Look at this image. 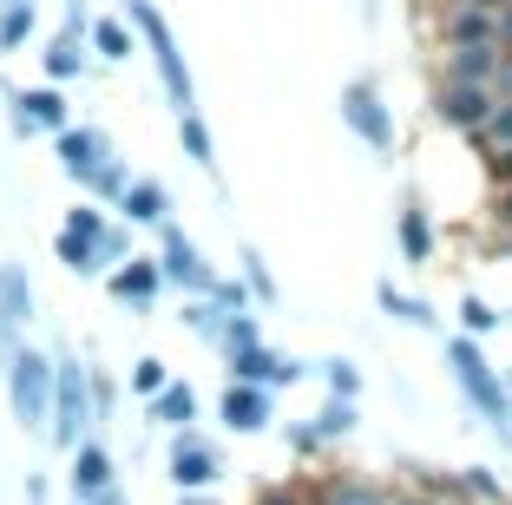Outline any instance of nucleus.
<instances>
[{"label": "nucleus", "mask_w": 512, "mask_h": 505, "mask_svg": "<svg viewBox=\"0 0 512 505\" xmlns=\"http://www.w3.org/2000/svg\"><path fill=\"white\" fill-rule=\"evenodd\" d=\"M447 368H453V381H460V394L473 401V414L486 420V427H512V394H506V381H499V368L486 361V348L473 342V335H447Z\"/></svg>", "instance_id": "f257e3e1"}, {"label": "nucleus", "mask_w": 512, "mask_h": 505, "mask_svg": "<svg viewBox=\"0 0 512 505\" xmlns=\"http://www.w3.org/2000/svg\"><path fill=\"white\" fill-rule=\"evenodd\" d=\"M125 14H132V33L145 40L158 79H165V99L178 105V112H197V79H191V66H184V53H178V33H171V20L158 14L151 0H125Z\"/></svg>", "instance_id": "f03ea898"}, {"label": "nucleus", "mask_w": 512, "mask_h": 505, "mask_svg": "<svg viewBox=\"0 0 512 505\" xmlns=\"http://www.w3.org/2000/svg\"><path fill=\"white\" fill-rule=\"evenodd\" d=\"M342 125L362 138L368 151H381V158H388L394 138H401V132H394V105L381 99L375 79H348V86H342Z\"/></svg>", "instance_id": "7ed1b4c3"}, {"label": "nucleus", "mask_w": 512, "mask_h": 505, "mask_svg": "<svg viewBox=\"0 0 512 505\" xmlns=\"http://www.w3.org/2000/svg\"><path fill=\"white\" fill-rule=\"evenodd\" d=\"M7 394H14V420L40 433L46 407H53V361L33 355V348H14L7 355Z\"/></svg>", "instance_id": "20e7f679"}, {"label": "nucleus", "mask_w": 512, "mask_h": 505, "mask_svg": "<svg viewBox=\"0 0 512 505\" xmlns=\"http://www.w3.org/2000/svg\"><path fill=\"white\" fill-rule=\"evenodd\" d=\"M53 446H79L92 427V394H86V368L79 361H53Z\"/></svg>", "instance_id": "39448f33"}, {"label": "nucleus", "mask_w": 512, "mask_h": 505, "mask_svg": "<svg viewBox=\"0 0 512 505\" xmlns=\"http://www.w3.org/2000/svg\"><path fill=\"white\" fill-rule=\"evenodd\" d=\"M158 243H165V250H158V276H165V283H178V289H191V296H211L217 269L204 263V250H197V243L184 237L171 217L158 223Z\"/></svg>", "instance_id": "423d86ee"}, {"label": "nucleus", "mask_w": 512, "mask_h": 505, "mask_svg": "<svg viewBox=\"0 0 512 505\" xmlns=\"http://www.w3.org/2000/svg\"><path fill=\"white\" fill-rule=\"evenodd\" d=\"M486 112H493V86H473V79H440L434 86V125L447 132H480Z\"/></svg>", "instance_id": "0eeeda50"}, {"label": "nucleus", "mask_w": 512, "mask_h": 505, "mask_svg": "<svg viewBox=\"0 0 512 505\" xmlns=\"http://www.w3.org/2000/svg\"><path fill=\"white\" fill-rule=\"evenodd\" d=\"M224 479V460H217V446L204 440V433L178 427V440H171V486L178 492H204Z\"/></svg>", "instance_id": "6e6552de"}, {"label": "nucleus", "mask_w": 512, "mask_h": 505, "mask_svg": "<svg viewBox=\"0 0 512 505\" xmlns=\"http://www.w3.org/2000/svg\"><path fill=\"white\" fill-rule=\"evenodd\" d=\"M230 381H250V387H296L302 381V361L296 355H276V348L250 342V348H230Z\"/></svg>", "instance_id": "1a4fd4ad"}, {"label": "nucleus", "mask_w": 512, "mask_h": 505, "mask_svg": "<svg viewBox=\"0 0 512 505\" xmlns=\"http://www.w3.org/2000/svg\"><path fill=\"white\" fill-rule=\"evenodd\" d=\"M14 99V132L33 138V132H66L73 112H66V92L60 86H33V92H7Z\"/></svg>", "instance_id": "9d476101"}, {"label": "nucleus", "mask_w": 512, "mask_h": 505, "mask_svg": "<svg viewBox=\"0 0 512 505\" xmlns=\"http://www.w3.org/2000/svg\"><path fill=\"white\" fill-rule=\"evenodd\" d=\"M53 151H60V164H66V178H73V184H86L92 171L112 158L106 132H92V125H66V132H53Z\"/></svg>", "instance_id": "9b49d317"}, {"label": "nucleus", "mask_w": 512, "mask_h": 505, "mask_svg": "<svg viewBox=\"0 0 512 505\" xmlns=\"http://www.w3.org/2000/svg\"><path fill=\"white\" fill-rule=\"evenodd\" d=\"M270 387H250V381H230L224 401H217V420H224L230 433H263L270 427Z\"/></svg>", "instance_id": "f8f14e48"}, {"label": "nucleus", "mask_w": 512, "mask_h": 505, "mask_svg": "<svg viewBox=\"0 0 512 505\" xmlns=\"http://www.w3.org/2000/svg\"><path fill=\"white\" fill-rule=\"evenodd\" d=\"M434 40L440 46H499L493 40V14H486L480 0H453L447 14L434 20Z\"/></svg>", "instance_id": "ddd939ff"}, {"label": "nucleus", "mask_w": 512, "mask_h": 505, "mask_svg": "<svg viewBox=\"0 0 512 505\" xmlns=\"http://www.w3.org/2000/svg\"><path fill=\"white\" fill-rule=\"evenodd\" d=\"M158 289H165V276H158V256L112 263V296H119L125 309H151V302H158Z\"/></svg>", "instance_id": "4468645a"}, {"label": "nucleus", "mask_w": 512, "mask_h": 505, "mask_svg": "<svg viewBox=\"0 0 512 505\" xmlns=\"http://www.w3.org/2000/svg\"><path fill=\"white\" fill-rule=\"evenodd\" d=\"M394 243H401V256L407 263H434V250H440V237H434V217H427L414 197H407L401 210H394Z\"/></svg>", "instance_id": "2eb2a0df"}, {"label": "nucleus", "mask_w": 512, "mask_h": 505, "mask_svg": "<svg viewBox=\"0 0 512 505\" xmlns=\"http://www.w3.org/2000/svg\"><path fill=\"white\" fill-rule=\"evenodd\" d=\"M493 73H499V46H440V79L493 86Z\"/></svg>", "instance_id": "dca6fc26"}, {"label": "nucleus", "mask_w": 512, "mask_h": 505, "mask_svg": "<svg viewBox=\"0 0 512 505\" xmlns=\"http://www.w3.org/2000/svg\"><path fill=\"white\" fill-rule=\"evenodd\" d=\"M119 217L125 223H165L171 217V191L158 178H132V184H125V197H119Z\"/></svg>", "instance_id": "f3484780"}, {"label": "nucleus", "mask_w": 512, "mask_h": 505, "mask_svg": "<svg viewBox=\"0 0 512 505\" xmlns=\"http://www.w3.org/2000/svg\"><path fill=\"white\" fill-rule=\"evenodd\" d=\"M309 505H394V486H375V479H316Z\"/></svg>", "instance_id": "a211bd4d"}, {"label": "nucleus", "mask_w": 512, "mask_h": 505, "mask_svg": "<svg viewBox=\"0 0 512 505\" xmlns=\"http://www.w3.org/2000/svg\"><path fill=\"white\" fill-rule=\"evenodd\" d=\"M106 486H112V453L92 446V440H79L73 446V499H99Z\"/></svg>", "instance_id": "6ab92c4d"}, {"label": "nucleus", "mask_w": 512, "mask_h": 505, "mask_svg": "<svg viewBox=\"0 0 512 505\" xmlns=\"http://www.w3.org/2000/svg\"><path fill=\"white\" fill-rule=\"evenodd\" d=\"M40 66H46V86L79 79V73H86V40H79V33H53V40H46V53H40Z\"/></svg>", "instance_id": "aec40b11"}, {"label": "nucleus", "mask_w": 512, "mask_h": 505, "mask_svg": "<svg viewBox=\"0 0 512 505\" xmlns=\"http://www.w3.org/2000/svg\"><path fill=\"white\" fill-rule=\"evenodd\" d=\"M151 420H158V427H191L197 420V387L191 381H165L158 394H151Z\"/></svg>", "instance_id": "412c9836"}, {"label": "nucleus", "mask_w": 512, "mask_h": 505, "mask_svg": "<svg viewBox=\"0 0 512 505\" xmlns=\"http://www.w3.org/2000/svg\"><path fill=\"white\" fill-rule=\"evenodd\" d=\"M453 505H506V479L493 466H467L453 473Z\"/></svg>", "instance_id": "4be33fe9"}, {"label": "nucleus", "mask_w": 512, "mask_h": 505, "mask_svg": "<svg viewBox=\"0 0 512 505\" xmlns=\"http://www.w3.org/2000/svg\"><path fill=\"white\" fill-rule=\"evenodd\" d=\"M375 302H381V315H394V322H407V328H434V322H440V315L427 309L421 296H407V289H394L388 276L375 283Z\"/></svg>", "instance_id": "5701e85b"}, {"label": "nucleus", "mask_w": 512, "mask_h": 505, "mask_svg": "<svg viewBox=\"0 0 512 505\" xmlns=\"http://www.w3.org/2000/svg\"><path fill=\"white\" fill-rule=\"evenodd\" d=\"M86 46L106 66H119V60H132V27L125 20H86Z\"/></svg>", "instance_id": "b1692460"}, {"label": "nucleus", "mask_w": 512, "mask_h": 505, "mask_svg": "<svg viewBox=\"0 0 512 505\" xmlns=\"http://www.w3.org/2000/svg\"><path fill=\"white\" fill-rule=\"evenodd\" d=\"M178 145H184V158H191L197 171H217V138H211V125L197 119V112H178Z\"/></svg>", "instance_id": "393cba45"}, {"label": "nucleus", "mask_w": 512, "mask_h": 505, "mask_svg": "<svg viewBox=\"0 0 512 505\" xmlns=\"http://www.w3.org/2000/svg\"><path fill=\"white\" fill-rule=\"evenodd\" d=\"M309 427H316V440L329 446V440H348V433L362 427V414H355V401H335V394H329V401H322V414L309 420Z\"/></svg>", "instance_id": "a878e982"}, {"label": "nucleus", "mask_w": 512, "mask_h": 505, "mask_svg": "<svg viewBox=\"0 0 512 505\" xmlns=\"http://www.w3.org/2000/svg\"><path fill=\"white\" fill-rule=\"evenodd\" d=\"M33 27H40L33 0H20V7H0V53H20V46L33 40Z\"/></svg>", "instance_id": "bb28decb"}, {"label": "nucleus", "mask_w": 512, "mask_h": 505, "mask_svg": "<svg viewBox=\"0 0 512 505\" xmlns=\"http://www.w3.org/2000/svg\"><path fill=\"white\" fill-rule=\"evenodd\" d=\"M0 309L14 315V322H33V289L14 263H0Z\"/></svg>", "instance_id": "cd10ccee"}, {"label": "nucleus", "mask_w": 512, "mask_h": 505, "mask_svg": "<svg viewBox=\"0 0 512 505\" xmlns=\"http://www.w3.org/2000/svg\"><path fill=\"white\" fill-rule=\"evenodd\" d=\"M460 335H473V342L499 335V309L486 296H460Z\"/></svg>", "instance_id": "c85d7f7f"}, {"label": "nucleus", "mask_w": 512, "mask_h": 505, "mask_svg": "<svg viewBox=\"0 0 512 505\" xmlns=\"http://www.w3.org/2000/svg\"><path fill=\"white\" fill-rule=\"evenodd\" d=\"M473 145L480 151H506L512 145V99H493V112H486V125L473 132Z\"/></svg>", "instance_id": "c756f323"}, {"label": "nucleus", "mask_w": 512, "mask_h": 505, "mask_svg": "<svg viewBox=\"0 0 512 505\" xmlns=\"http://www.w3.org/2000/svg\"><path fill=\"white\" fill-rule=\"evenodd\" d=\"M125 184H132V171H125L119 158H106V164H99V171L86 178V191L99 197V204H119V197H125Z\"/></svg>", "instance_id": "7c9ffc66"}, {"label": "nucleus", "mask_w": 512, "mask_h": 505, "mask_svg": "<svg viewBox=\"0 0 512 505\" xmlns=\"http://www.w3.org/2000/svg\"><path fill=\"white\" fill-rule=\"evenodd\" d=\"M53 250H60V263L73 269V276H99V250H92L86 237H73V230H60V243H53Z\"/></svg>", "instance_id": "2f4dec72"}, {"label": "nucleus", "mask_w": 512, "mask_h": 505, "mask_svg": "<svg viewBox=\"0 0 512 505\" xmlns=\"http://www.w3.org/2000/svg\"><path fill=\"white\" fill-rule=\"evenodd\" d=\"M322 387H329L335 401H355V394H362V368H355V361H322Z\"/></svg>", "instance_id": "473e14b6"}, {"label": "nucleus", "mask_w": 512, "mask_h": 505, "mask_svg": "<svg viewBox=\"0 0 512 505\" xmlns=\"http://www.w3.org/2000/svg\"><path fill=\"white\" fill-rule=\"evenodd\" d=\"M217 342H224V355H230V348H250V342H263V328H256V315L243 309V315H224V328H217Z\"/></svg>", "instance_id": "72a5a7b5"}, {"label": "nucleus", "mask_w": 512, "mask_h": 505, "mask_svg": "<svg viewBox=\"0 0 512 505\" xmlns=\"http://www.w3.org/2000/svg\"><path fill=\"white\" fill-rule=\"evenodd\" d=\"M243 289H250L256 302H276V276L263 269V256H256V250H243Z\"/></svg>", "instance_id": "f704fd0d"}, {"label": "nucleus", "mask_w": 512, "mask_h": 505, "mask_svg": "<svg viewBox=\"0 0 512 505\" xmlns=\"http://www.w3.org/2000/svg\"><path fill=\"white\" fill-rule=\"evenodd\" d=\"M165 381H171V368H165V361H158V355L132 361V394H145V401H151V394H158V387H165Z\"/></svg>", "instance_id": "c9c22d12"}, {"label": "nucleus", "mask_w": 512, "mask_h": 505, "mask_svg": "<svg viewBox=\"0 0 512 505\" xmlns=\"http://www.w3.org/2000/svg\"><path fill=\"white\" fill-rule=\"evenodd\" d=\"M92 250H99V269H112V263H125V256H132V237H125L119 223H106V230H99V243H92Z\"/></svg>", "instance_id": "e433bc0d"}, {"label": "nucleus", "mask_w": 512, "mask_h": 505, "mask_svg": "<svg viewBox=\"0 0 512 505\" xmlns=\"http://www.w3.org/2000/svg\"><path fill=\"white\" fill-rule=\"evenodd\" d=\"M184 322H191V328H197V335H211V342H217V328H224V309H217V302H211V296H197V302H191V309H184Z\"/></svg>", "instance_id": "4c0bfd02"}, {"label": "nucleus", "mask_w": 512, "mask_h": 505, "mask_svg": "<svg viewBox=\"0 0 512 505\" xmlns=\"http://www.w3.org/2000/svg\"><path fill=\"white\" fill-rule=\"evenodd\" d=\"M486 223H493V237L512 230V184H493V197H486Z\"/></svg>", "instance_id": "58836bf2"}, {"label": "nucleus", "mask_w": 512, "mask_h": 505, "mask_svg": "<svg viewBox=\"0 0 512 505\" xmlns=\"http://www.w3.org/2000/svg\"><path fill=\"white\" fill-rule=\"evenodd\" d=\"M66 230H73V237H86V243H99V230H106V210H99V204H79L73 217H66Z\"/></svg>", "instance_id": "ea45409f"}, {"label": "nucleus", "mask_w": 512, "mask_h": 505, "mask_svg": "<svg viewBox=\"0 0 512 505\" xmlns=\"http://www.w3.org/2000/svg\"><path fill=\"white\" fill-rule=\"evenodd\" d=\"M250 505H309V492H296V486H270V492H256Z\"/></svg>", "instance_id": "a19ab883"}, {"label": "nucleus", "mask_w": 512, "mask_h": 505, "mask_svg": "<svg viewBox=\"0 0 512 505\" xmlns=\"http://www.w3.org/2000/svg\"><path fill=\"white\" fill-rule=\"evenodd\" d=\"M289 446H296V453H322V440H316V427H309V420H296V427H289Z\"/></svg>", "instance_id": "79ce46f5"}, {"label": "nucleus", "mask_w": 512, "mask_h": 505, "mask_svg": "<svg viewBox=\"0 0 512 505\" xmlns=\"http://www.w3.org/2000/svg\"><path fill=\"white\" fill-rule=\"evenodd\" d=\"M486 171H493V184H512V145L506 151H486Z\"/></svg>", "instance_id": "37998d69"}, {"label": "nucleus", "mask_w": 512, "mask_h": 505, "mask_svg": "<svg viewBox=\"0 0 512 505\" xmlns=\"http://www.w3.org/2000/svg\"><path fill=\"white\" fill-rule=\"evenodd\" d=\"M493 99H512V53H499V73H493Z\"/></svg>", "instance_id": "c03bdc74"}, {"label": "nucleus", "mask_w": 512, "mask_h": 505, "mask_svg": "<svg viewBox=\"0 0 512 505\" xmlns=\"http://www.w3.org/2000/svg\"><path fill=\"white\" fill-rule=\"evenodd\" d=\"M493 40H499V53H512V7L493 14Z\"/></svg>", "instance_id": "a18cd8bd"}, {"label": "nucleus", "mask_w": 512, "mask_h": 505, "mask_svg": "<svg viewBox=\"0 0 512 505\" xmlns=\"http://www.w3.org/2000/svg\"><path fill=\"white\" fill-rule=\"evenodd\" d=\"M394 505H440L427 486H407V492H394Z\"/></svg>", "instance_id": "49530a36"}, {"label": "nucleus", "mask_w": 512, "mask_h": 505, "mask_svg": "<svg viewBox=\"0 0 512 505\" xmlns=\"http://www.w3.org/2000/svg\"><path fill=\"white\" fill-rule=\"evenodd\" d=\"M499 243V256H512V230H506V237H493Z\"/></svg>", "instance_id": "de8ad7c7"}, {"label": "nucleus", "mask_w": 512, "mask_h": 505, "mask_svg": "<svg viewBox=\"0 0 512 505\" xmlns=\"http://www.w3.org/2000/svg\"><path fill=\"white\" fill-rule=\"evenodd\" d=\"M480 7H486V14H499V7H512V0H480Z\"/></svg>", "instance_id": "09e8293b"}, {"label": "nucleus", "mask_w": 512, "mask_h": 505, "mask_svg": "<svg viewBox=\"0 0 512 505\" xmlns=\"http://www.w3.org/2000/svg\"><path fill=\"white\" fill-rule=\"evenodd\" d=\"M178 505H211V499H197V492H184V499H178Z\"/></svg>", "instance_id": "8fccbe9b"}, {"label": "nucleus", "mask_w": 512, "mask_h": 505, "mask_svg": "<svg viewBox=\"0 0 512 505\" xmlns=\"http://www.w3.org/2000/svg\"><path fill=\"white\" fill-rule=\"evenodd\" d=\"M0 7H20V0H0Z\"/></svg>", "instance_id": "3c124183"}, {"label": "nucleus", "mask_w": 512, "mask_h": 505, "mask_svg": "<svg viewBox=\"0 0 512 505\" xmlns=\"http://www.w3.org/2000/svg\"><path fill=\"white\" fill-rule=\"evenodd\" d=\"M73 505H86V499H73Z\"/></svg>", "instance_id": "603ef678"}]
</instances>
